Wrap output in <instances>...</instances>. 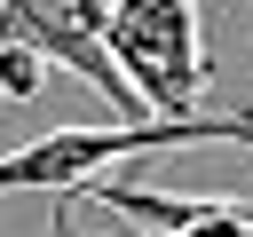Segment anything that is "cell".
<instances>
[{"label": "cell", "mask_w": 253, "mask_h": 237, "mask_svg": "<svg viewBox=\"0 0 253 237\" xmlns=\"http://www.w3.org/2000/svg\"><path fill=\"white\" fill-rule=\"evenodd\" d=\"M103 55L126 79V95L142 103V118H190L206 95V47H198L190 0H111Z\"/></svg>", "instance_id": "obj_2"}, {"label": "cell", "mask_w": 253, "mask_h": 237, "mask_svg": "<svg viewBox=\"0 0 253 237\" xmlns=\"http://www.w3.org/2000/svg\"><path fill=\"white\" fill-rule=\"evenodd\" d=\"M182 142H253V111H190V118H142V126H55L0 158V198L8 190H79L111 158H158Z\"/></svg>", "instance_id": "obj_1"}, {"label": "cell", "mask_w": 253, "mask_h": 237, "mask_svg": "<svg viewBox=\"0 0 253 237\" xmlns=\"http://www.w3.org/2000/svg\"><path fill=\"white\" fill-rule=\"evenodd\" d=\"M40 79H47V63H40V55L0 47V103H32V95H40Z\"/></svg>", "instance_id": "obj_3"}]
</instances>
